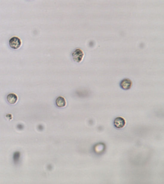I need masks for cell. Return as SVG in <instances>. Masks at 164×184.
<instances>
[{
    "label": "cell",
    "instance_id": "obj_5",
    "mask_svg": "<svg viewBox=\"0 0 164 184\" xmlns=\"http://www.w3.org/2000/svg\"><path fill=\"white\" fill-rule=\"evenodd\" d=\"M8 102L11 104H14L18 100V97L15 93H10L6 97Z\"/></svg>",
    "mask_w": 164,
    "mask_h": 184
},
{
    "label": "cell",
    "instance_id": "obj_6",
    "mask_svg": "<svg viewBox=\"0 0 164 184\" xmlns=\"http://www.w3.org/2000/svg\"><path fill=\"white\" fill-rule=\"evenodd\" d=\"M66 101L65 99L62 96L58 97L56 100V104L58 107L62 108L65 106L66 105Z\"/></svg>",
    "mask_w": 164,
    "mask_h": 184
},
{
    "label": "cell",
    "instance_id": "obj_3",
    "mask_svg": "<svg viewBox=\"0 0 164 184\" xmlns=\"http://www.w3.org/2000/svg\"><path fill=\"white\" fill-rule=\"evenodd\" d=\"M132 85V82L130 79L125 78L121 81L120 83V87L122 89L124 90H128L130 89Z\"/></svg>",
    "mask_w": 164,
    "mask_h": 184
},
{
    "label": "cell",
    "instance_id": "obj_1",
    "mask_svg": "<svg viewBox=\"0 0 164 184\" xmlns=\"http://www.w3.org/2000/svg\"><path fill=\"white\" fill-rule=\"evenodd\" d=\"M72 56L74 62L77 63H80L82 61L84 58V52L81 49H76L72 53Z\"/></svg>",
    "mask_w": 164,
    "mask_h": 184
},
{
    "label": "cell",
    "instance_id": "obj_4",
    "mask_svg": "<svg viewBox=\"0 0 164 184\" xmlns=\"http://www.w3.org/2000/svg\"><path fill=\"white\" fill-rule=\"evenodd\" d=\"M114 124L115 127L117 129H122L126 125V121L123 118L121 117H118L115 119L114 122Z\"/></svg>",
    "mask_w": 164,
    "mask_h": 184
},
{
    "label": "cell",
    "instance_id": "obj_2",
    "mask_svg": "<svg viewBox=\"0 0 164 184\" xmlns=\"http://www.w3.org/2000/svg\"><path fill=\"white\" fill-rule=\"evenodd\" d=\"M9 45L13 49L17 50L21 47L22 41L19 38L16 36H14L11 38L9 41Z\"/></svg>",
    "mask_w": 164,
    "mask_h": 184
}]
</instances>
